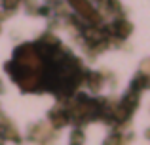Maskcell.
I'll return each instance as SVG.
<instances>
[{"label": "cell", "instance_id": "1", "mask_svg": "<svg viewBox=\"0 0 150 145\" xmlns=\"http://www.w3.org/2000/svg\"><path fill=\"white\" fill-rule=\"evenodd\" d=\"M6 71L10 73V76L15 80V84L23 90V92H36L42 90V74L29 71V69L17 65L15 61H10L6 65Z\"/></svg>", "mask_w": 150, "mask_h": 145}, {"label": "cell", "instance_id": "2", "mask_svg": "<svg viewBox=\"0 0 150 145\" xmlns=\"http://www.w3.org/2000/svg\"><path fill=\"white\" fill-rule=\"evenodd\" d=\"M67 2H69V6L76 11V15L82 19V21H86L91 27H101L103 17H101L99 11H97V8L91 4V0H67Z\"/></svg>", "mask_w": 150, "mask_h": 145}, {"label": "cell", "instance_id": "3", "mask_svg": "<svg viewBox=\"0 0 150 145\" xmlns=\"http://www.w3.org/2000/svg\"><path fill=\"white\" fill-rule=\"evenodd\" d=\"M29 138H30V141H34V143L50 145V143H53V139H55V130L48 122H40V124H34V126L30 128Z\"/></svg>", "mask_w": 150, "mask_h": 145}, {"label": "cell", "instance_id": "4", "mask_svg": "<svg viewBox=\"0 0 150 145\" xmlns=\"http://www.w3.org/2000/svg\"><path fill=\"white\" fill-rule=\"evenodd\" d=\"M48 120H50L48 124L53 128V130H57V128H63L65 124H69V122H70V116H69V113H67L65 103H61V105H57V107L51 109L50 115H48Z\"/></svg>", "mask_w": 150, "mask_h": 145}, {"label": "cell", "instance_id": "5", "mask_svg": "<svg viewBox=\"0 0 150 145\" xmlns=\"http://www.w3.org/2000/svg\"><path fill=\"white\" fill-rule=\"evenodd\" d=\"M84 82L89 86V90H91L93 94H97V92H101V88L105 86L106 78H105V73H86Z\"/></svg>", "mask_w": 150, "mask_h": 145}, {"label": "cell", "instance_id": "6", "mask_svg": "<svg viewBox=\"0 0 150 145\" xmlns=\"http://www.w3.org/2000/svg\"><path fill=\"white\" fill-rule=\"evenodd\" d=\"M129 141V136H122V134H112L105 139L103 145H125Z\"/></svg>", "mask_w": 150, "mask_h": 145}, {"label": "cell", "instance_id": "7", "mask_svg": "<svg viewBox=\"0 0 150 145\" xmlns=\"http://www.w3.org/2000/svg\"><path fill=\"white\" fill-rule=\"evenodd\" d=\"M70 145H84V130L82 128H74L70 134Z\"/></svg>", "mask_w": 150, "mask_h": 145}, {"label": "cell", "instance_id": "8", "mask_svg": "<svg viewBox=\"0 0 150 145\" xmlns=\"http://www.w3.org/2000/svg\"><path fill=\"white\" fill-rule=\"evenodd\" d=\"M25 6H27V10H29L30 14H40L42 4L38 2V0H25Z\"/></svg>", "mask_w": 150, "mask_h": 145}, {"label": "cell", "instance_id": "9", "mask_svg": "<svg viewBox=\"0 0 150 145\" xmlns=\"http://www.w3.org/2000/svg\"><path fill=\"white\" fill-rule=\"evenodd\" d=\"M148 136H150V132H148Z\"/></svg>", "mask_w": 150, "mask_h": 145}]
</instances>
